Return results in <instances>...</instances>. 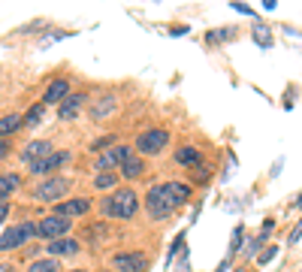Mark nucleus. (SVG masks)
I'll return each instance as SVG.
<instances>
[{
  "mask_svg": "<svg viewBox=\"0 0 302 272\" xmlns=\"http://www.w3.org/2000/svg\"><path fill=\"white\" fill-rule=\"evenodd\" d=\"M103 272H109V269H103Z\"/></svg>",
  "mask_w": 302,
  "mask_h": 272,
  "instance_id": "39",
  "label": "nucleus"
},
{
  "mask_svg": "<svg viewBox=\"0 0 302 272\" xmlns=\"http://www.w3.org/2000/svg\"><path fill=\"white\" fill-rule=\"evenodd\" d=\"M79 248H82V242L79 239H69V236H61V239H55V242H49L52 257H73V254H79Z\"/></svg>",
  "mask_w": 302,
  "mask_h": 272,
  "instance_id": "14",
  "label": "nucleus"
},
{
  "mask_svg": "<svg viewBox=\"0 0 302 272\" xmlns=\"http://www.w3.org/2000/svg\"><path fill=\"white\" fill-rule=\"evenodd\" d=\"M6 154H9V139H3V142H0V161H3Z\"/></svg>",
  "mask_w": 302,
  "mask_h": 272,
  "instance_id": "34",
  "label": "nucleus"
},
{
  "mask_svg": "<svg viewBox=\"0 0 302 272\" xmlns=\"http://www.w3.org/2000/svg\"><path fill=\"white\" fill-rule=\"evenodd\" d=\"M188 31H191V28H188V25H181V28H172L169 34H172V36H184V34H188Z\"/></svg>",
  "mask_w": 302,
  "mask_h": 272,
  "instance_id": "33",
  "label": "nucleus"
},
{
  "mask_svg": "<svg viewBox=\"0 0 302 272\" xmlns=\"http://www.w3.org/2000/svg\"><path fill=\"white\" fill-rule=\"evenodd\" d=\"M21 127H25V115H18V112L0 118V136H12L15 130H21Z\"/></svg>",
  "mask_w": 302,
  "mask_h": 272,
  "instance_id": "22",
  "label": "nucleus"
},
{
  "mask_svg": "<svg viewBox=\"0 0 302 272\" xmlns=\"http://www.w3.org/2000/svg\"><path fill=\"white\" fill-rule=\"evenodd\" d=\"M85 242L88 245H100L106 239L112 236V230H109V221H94V224H85Z\"/></svg>",
  "mask_w": 302,
  "mask_h": 272,
  "instance_id": "15",
  "label": "nucleus"
},
{
  "mask_svg": "<svg viewBox=\"0 0 302 272\" xmlns=\"http://www.w3.org/2000/svg\"><path fill=\"white\" fill-rule=\"evenodd\" d=\"M115 109H118V97L115 94H97L94 103H91V121H106Z\"/></svg>",
  "mask_w": 302,
  "mask_h": 272,
  "instance_id": "12",
  "label": "nucleus"
},
{
  "mask_svg": "<svg viewBox=\"0 0 302 272\" xmlns=\"http://www.w3.org/2000/svg\"><path fill=\"white\" fill-rule=\"evenodd\" d=\"M94 188H97V191H115V188H118V172H97Z\"/></svg>",
  "mask_w": 302,
  "mask_h": 272,
  "instance_id": "23",
  "label": "nucleus"
},
{
  "mask_svg": "<svg viewBox=\"0 0 302 272\" xmlns=\"http://www.w3.org/2000/svg\"><path fill=\"white\" fill-rule=\"evenodd\" d=\"M130 154H133V148H127V145H112V148L100 151V157H97L94 170H97V172H115V167H121Z\"/></svg>",
  "mask_w": 302,
  "mask_h": 272,
  "instance_id": "7",
  "label": "nucleus"
},
{
  "mask_svg": "<svg viewBox=\"0 0 302 272\" xmlns=\"http://www.w3.org/2000/svg\"><path fill=\"white\" fill-rule=\"evenodd\" d=\"M230 9H236V12H242V15H251V18L257 21V15H254V9H251L248 3H239V0H233V3H230Z\"/></svg>",
  "mask_w": 302,
  "mask_h": 272,
  "instance_id": "29",
  "label": "nucleus"
},
{
  "mask_svg": "<svg viewBox=\"0 0 302 272\" xmlns=\"http://www.w3.org/2000/svg\"><path fill=\"white\" fill-rule=\"evenodd\" d=\"M88 212H91V200L88 197H73V200H64V203L55 206V215H61L67 221H76V218H82Z\"/></svg>",
  "mask_w": 302,
  "mask_h": 272,
  "instance_id": "10",
  "label": "nucleus"
},
{
  "mask_svg": "<svg viewBox=\"0 0 302 272\" xmlns=\"http://www.w3.org/2000/svg\"><path fill=\"white\" fill-rule=\"evenodd\" d=\"M191 197H194V188L191 185H184V182H164V185L148 188V194H145V212H148L151 221H167L169 215L175 209H181Z\"/></svg>",
  "mask_w": 302,
  "mask_h": 272,
  "instance_id": "1",
  "label": "nucleus"
},
{
  "mask_svg": "<svg viewBox=\"0 0 302 272\" xmlns=\"http://www.w3.org/2000/svg\"><path fill=\"white\" fill-rule=\"evenodd\" d=\"M263 9H275V0H263Z\"/></svg>",
  "mask_w": 302,
  "mask_h": 272,
  "instance_id": "37",
  "label": "nucleus"
},
{
  "mask_svg": "<svg viewBox=\"0 0 302 272\" xmlns=\"http://www.w3.org/2000/svg\"><path fill=\"white\" fill-rule=\"evenodd\" d=\"M100 212L106 218H115V221H130L139 212V194L133 188H115L100 203Z\"/></svg>",
  "mask_w": 302,
  "mask_h": 272,
  "instance_id": "2",
  "label": "nucleus"
},
{
  "mask_svg": "<svg viewBox=\"0 0 302 272\" xmlns=\"http://www.w3.org/2000/svg\"><path fill=\"white\" fill-rule=\"evenodd\" d=\"M69 272H85V269H69Z\"/></svg>",
  "mask_w": 302,
  "mask_h": 272,
  "instance_id": "38",
  "label": "nucleus"
},
{
  "mask_svg": "<svg viewBox=\"0 0 302 272\" xmlns=\"http://www.w3.org/2000/svg\"><path fill=\"white\" fill-rule=\"evenodd\" d=\"M69 224H73V221H67V218H61V215L52 212V215H45V218L36 224V236L55 242V239H61V236H67L69 233Z\"/></svg>",
  "mask_w": 302,
  "mask_h": 272,
  "instance_id": "6",
  "label": "nucleus"
},
{
  "mask_svg": "<svg viewBox=\"0 0 302 272\" xmlns=\"http://www.w3.org/2000/svg\"><path fill=\"white\" fill-rule=\"evenodd\" d=\"M112 269L115 272H145L148 269V257L142 251H121L112 257Z\"/></svg>",
  "mask_w": 302,
  "mask_h": 272,
  "instance_id": "8",
  "label": "nucleus"
},
{
  "mask_svg": "<svg viewBox=\"0 0 302 272\" xmlns=\"http://www.w3.org/2000/svg\"><path fill=\"white\" fill-rule=\"evenodd\" d=\"M112 145H118V139L109 133V136H100V139H94V142H91V151H106V148H112Z\"/></svg>",
  "mask_w": 302,
  "mask_h": 272,
  "instance_id": "27",
  "label": "nucleus"
},
{
  "mask_svg": "<svg viewBox=\"0 0 302 272\" xmlns=\"http://www.w3.org/2000/svg\"><path fill=\"white\" fill-rule=\"evenodd\" d=\"M299 236H302V221L293 227V233H290V242H299Z\"/></svg>",
  "mask_w": 302,
  "mask_h": 272,
  "instance_id": "32",
  "label": "nucleus"
},
{
  "mask_svg": "<svg viewBox=\"0 0 302 272\" xmlns=\"http://www.w3.org/2000/svg\"><path fill=\"white\" fill-rule=\"evenodd\" d=\"M31 239H36V224H34V221H18V224L6 227V230L0 233V251L25 248Z\"/></svg>",
  "mask_w": 302,
  "mask_h": 272,
  "instance_id": "3",
  "label": "nucleus"
},
{
  "mask_svg": "<svg viewBox=\"0 0 302 272\" xmlns=\"http://www.w3.org/2000/svg\"><path fill=\"white\" fill-rule=\"evenodd\" d=\"M167 145H169V130H164V127H151V130L139 133L136 142H133V148L139 151V157H142V154H160Z\"/></svg>",
  "mask_w": 302,
  "mask_h": 272,
  "instance_id": "5",
  "label": "nucleus"
},
{
  "mask_svg": "<svg viewBox=\"0 0 302 272\" xmlns=\"http://www.w3.org/2000/svg\"><path fill=\"white\" fill-rule=\"evenodd\" d=\"M266 239H269V230H263V233H257V236L248 242V248H245V257H254L257 251H263L266 248Z\"/></svg>",
  "mask_w": 302,
  "mask_h": 272,
  "instance_id": "25",
  "label": "nucleus"
},
{
  "mask_svg": "<svg viewBox=\"0 0 302 272\" xmlns=\"http://www.w3.org/2000/svg\"><path fill=\"white\" fill-rule=\"evenodd\" d=\"M69 94V82L67 79H55L49 88H45V94H42V103L49 106V103H61L64 97Z\"/></svg>",
  "mask_w": 302,
  "mask_h": 272,
  "instance_id": "19",
  "label": "nucleus"
},
{
  "mask_svg": "<svg viewBox=\"0 0 302 272\" xmlns=\"http://www.w3.org/2000/svg\"><path fill=\"white\" fill-rule=\"evenodd\" d=\"M0 272H15V266L12 263H0Z\"/></svg>",
  "mask_w": 302,
  "mask_h": 272,
  "instance_id": "36",
  "label": "nucleus"
},
{
  "mask_svg": "<svg viewBox=\"0 0 302 272\" xmlns=\"http://www.w3.org/2000/svg\"><path fill=\"white\" fill-rule=\"evenodd\" d=\"M245 230H242V227H236V233H233V245H230V254H236V251H239V248H242V242H245Z\"/></svg>",
  "mask_w": 302,
  "mask_h": 272,
  "instance_id": "30",
  "label": "nucleus"
},
{
  "mask_svg": "<svg viewBox=\"0 0 302 272\" xmlns=\"http://www.w3.org/2000/svg\"><path fill=\"white\" fill-rule=\"evenodd\" d=\"M67 161H69V151H55V154H49V157H42V161L31 164L28 170L34 172V175H55V172L61 170Z\"/></svg>",
  "mask_w": 302,
  "mask_h": 272,
  "instance_id": "11",
  "label": "nucleus"
},
{
  "mask_svg": "<svg viewBox=\"0 0 302 272\" xmlns=\"http://www.w3.org/2000/svg\"><path fill=\"white\" fill-rule=\"evenodd\" d=\"M28 272H61V263H58V257H42V260H34Z\"/></svg>",
  "mask_w": 302,
  "mask_h": 272,
  "instance_id": "24",
  "label": "nucleus"
},
{
  "mask_svg": "<svg viewBox=\"0 0 302 272\" xmlns=\"http://www.w3.org/2000/svg\"><path fill=\"white\" fill-rule=\"evenodd\" d=\"M49 154H55V148H52L49 139H34V142H28V148L21 151V157H25L28 167L36 164V161H42V157H49Z\"/></svg>",
  "mask_w": 302,
  "mask_h": 272,
  "instance_id": "13",
  "label": "nucleus"
},
{
  "mask_svg": "<svg viewBox=\"0 0 302 272\" xmlns=\"http://www.w3.org/2000/svg\"><path fill=\"white\" fill-rule=\"evenodd\" d=\"M18 191H21V175L18 172H3L0 175V203H6Z\"/></svg>",
  "mask_w": 302,
  "mask_h": 272,
  "instance_id": "17",
  "label": "nucleus"
},
{
  "mask_svg": "<svg viewBox=\"0 0 302 272\" xmlns=\"http://www.w3.org/2000/svg\"><path fill=\"white\" fill-rule=\"evenodd\" d=\"M191 175H194L197 182H205V178H208V170H202V164H197V167L191 170Z\"/></svg>",
  "mask_w": 302,
  "mask_h": 272,
  "instance_id": "31",
  "label": "nucleus"
},
{
  "mask_svg": "<svg viewBox=\"0 0 302 272\" xmlns=\"http://www.w3.org/2000/svg\"><path fill=\"white\" fill-rule=\"evenodd\" d=\"M251 36H254V42L260 46V49H272L275 46V34H272V28H269L266 21H254V28H251Z\"/></svg>",
  "mask_w": 302,
  "mask_h": 272,
  "instance_id": "18",
  "label": "nucleus"
},
{
  "mask_svg": "<svg viewBox=\"0 0 302 272\" xmlns=\"http://www.w3.org/2000/svg\"><path fill=\"white\" fill-rule=\"evenodd\" d=\"M175 164L184 167V170H194L197 164H202V157H200V151H197L194 145H181V148L175 151Z\"/></svg>",
  "mask_w": 302,
  "mask_h": 272,
  "instance_id": "20",
  "label": "nucleus"
},
{
  "mask_svg": "<svg viewBox=\"0 0 302 272\" xmlns=\"http://www.w3.org/2000/svg\"><path fill=\"white\" fill-rule=\"evenodd\" d=\"M69 191V178L64 175H49L45 182L36 185V191H31L36 203H61V197Z\"/></svg>",
  "mask_w": 302,
  "mask_h": 272,
  "instance_id": "4",
  "label": "nucleus"
},
{
  "mask_svg": "<svg viewBox=\"0 0 302 272\" xmlns=\"http://www.w3.org/2000/svg\"><path fill=\"white\" fill-rule=\"evenodd\" d=\"M275 257H278V245H266V248H263L260 254H257V263L263 266V263H269V260H275Z\"/></svg>",
  "mask_w": 302,
  "mask_h": 272,
  "instance_id": "28",
  "label": "nucleus"
},
{
  "mask_svg": "<svg viewBox=\"0 0 302 272\" xmlns=\"http://www.w3.org/2000/svg\"><path fill=\"white\" fill-rule=\"evenodd\" d=\"M85 91H69L64 100L58 103V118L61 121H73V118H79V112H82V106H85Z\"/></svg>",
  "mask_w": 302,
  "mask_h": 272,
  "instance_id": "9",
  "label": "nucleus"
},
{
  "mask_svg": "<svg viewBox=\"0 0 302 272\" xmlns=\"http://www.w3.org/2000/svg\"><path fill=\"white\" fill-rule=\"evenodd\" d=\"M6 215H9V203H0V224L6 221Z\"/></svg>",
  "mask_w": 302,
  "mask_h": 272,
  "instance_id": "35",
  "label": "nucleus"
},
{
  "mask_svg": "<svg viewBox=\"0 0 302 272\" xmlns=\"http://www.w3.org/2000/svg\"><path fill=\"white\" fill-rule=\"evenodd\" d=\"M42 112H45V103H34L31 109H28V115H25V127H34L42 121Z\"/></svg>",
  "mask_w": 302,
  "mask_h": 272,
  "instance_id": "26",
  "label": "nucleus"
},
{
  "mask_svg": "<svg viewBox=\"0 0 302 272\" xmlns=\"http://www.w3.org/2000/svg\"><path fill=\"white\" fill-rule=\"evenodd\" d=\"M239 36V28H215V31H205V46L208 49H218V46H224V42H230Z\"/></svg>",
  "mask_w": 302,
  "mask_h": 272,
  "instance_id": "16",
  "label": "nucleus"
},
{
  "mask_svg": "<svg viewBox=\"0 0 302 272\" xmlns=\"http://www.w3.org/2000/svg\"><path fill=\"white\" fill-rule=\"evenodd\" d=\"M118 175H121V178H139V175H145V161H142L139 154H136V157L130 154V157H127V161L121 164Z\"/></svg>",
  "mask_w": 302,
  "mask_h": 272,
  "instance_id": "21",
  "label": "nucleus"
}]
</instances>
